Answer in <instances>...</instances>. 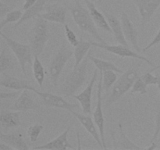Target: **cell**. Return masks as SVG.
<instances>
[{"mask_svg": "<svg viewBox=\"0 0 160 150\" xmlns=\"http://www.w3.org/2000/svg\"><path fill=\"white\" fill-rule=\"evenodd\" d=\"M11 52H12L11 49L9 50L6 47L1 50L0 53V73H1L13 70L16 68V60Z\"/></svg>", "mask_w": 160, "mask_h": 150, "instance_id": "cell-24", "label": "cell"}, {"mask_svg": "<svg viewBox=\"0 0 160 150\" xmlns=\"http://www.w3.org/2000/svg\"><path fill=\"white\" fill-rule=\"evenodd\" d=\"M73 55V52L63 43L53 56L48 67V73L50 81L54 86L57 85L62 70Z\"/></svg>", "mask_w": 160, "mask_h": 150, "instance_id": "cell-6", "label": "cell"}, {"mask_svg": "<svg viewBox=\"0 0 160 150\" xmlns=\"http://www.w3.org/2000/svg\"><path fill=\"white\" fill-rule=\"evenodd\" d=\"M35 94H37L40 98L42 104L48 107H55L59 108V109H67V110H73L74 108H76V104H72L64 99L62 96L54 94L48 93V92H43L38 91L37 89L34 91Z\"/></svg>", "mask_w": 160, "mask_h": 150, "instance_id": "cell-10", "label": "cell"}, {"mask_svg": "<svg viewBox=\"0 0 160 150\" xmlns=\"http://www.w3.org/2000/svg\"><path fill=\"white\" fill-rule=\"evenodd\" d=\"M0 34H1V37L5 40L6 45H8V47L10 48L12 52L15 56L20 68H21L22 73L26 75V64L28 63L30 65L33 64L32 56H34V55H33L31 45L20 43V42L8 37L6 34H3L2 31L0 32Z\"/></svg>", "mask_w": 160, "mask_h": 150, "instance_id": "cell-5", "label": "cell"}, {"mask_svg": "<svg viewBox=\"0 0 160 150\" xmlns=\"http://www.w3.org/2000/svg\"><path fill=\"white\" fill-rule=\"evenodd\" d=\"M91 46H92V42H87L81 39L77 46H75L74 51H73V56H74V67H76L84 60V58L86 57V55L90 50Z\"/></svg>", "mask_w": 160, "mask_h": 150, "instance_id": "cell-26", "label": "cell"}, {"mask_svg": "<svg viewBox=\"0 0 160 150\" xmlns=\"http://www.w3.org/2000/svg\"><path fill=\"white\" fill-rule=\"evenodd\" d=\"M157 75V85H158V88H159V92H160V75L159 74H156Z\"/></svg>", "mask_w": 160, "mask_h": 150, "instance_id": "cell-41", "label": "cell"}, {"mask_svg": "<svg viewBox=\"0 0 160 150\" xmlns=\"http://www.w3.org/2000/svg\"><path fill=\"white\" fill-rule=\"evenodd\" d=\"M140 65L141 62H139L138 65L135 67H131L128 70L122 73L120 78L112 86V92L106 99L105 103L106 107H109L118 101L132 88L134 81L140 76L138 73V68Z\"/></svg>", "mask_w": 160, "mask_h": 150, "instance_id": "cell-3", "label": "cell"}, {"mask_svg": "<svg viewBox=\"0 0 160 150\" xmlns=\"http://www.w3.org/2000/svg\"><path fill=\"white\" fill-rule=\"evenodd\" d=\"M44 129L43 125L40 123H35L34 125H31L28 129V135L29 137L31 142H37L39 135L42 133V130Z\"/></svg>", "mask_w": 160, "mask_h": 150, "instance_id": "cell-30", "label": "cell"}, {"mask_svg": "<svg viewBox=\"0 0 160 150\" xmlns=\"http://www.w3.org/2000/svg\"><path fill=\"white\" fill-rule=\"evenodd\" d=\"M20 112L19 111L5 112L2 111L0 114V123L2 129L8 130L20 125Z\"/></svg>", "mask_w": 160, "mask_h": 150, "instance_id": "cell-23", "label": "cell"}, {"mask_svg": "<svg viewBox=\"0 0 160 150\" xmlns=\"http://www.w3.org/2000/svg\"><path fill=\"white\" fill-rule=\"evenodd\" d=\"M0 150H15L12 146L5 142H0Z\"/></svg>", "mask_w": 160, "mask_h": 150, "instance_id": "cell-39", "label": "cell"}, {"mask_svg": "<svg viewBox=\"0 0 160 150\" xmlns=\"http://www.w3.org/2000/svg\"><path fill=\"white\" fill-rule=\"evenodd\" d=\"M102 0H98V3H99V4L102 2Z\"/></svg>", "mask_w": 160, "mask_h": 150, "instance_id": "cell-43", "label": "cell"}, {"mask_svg": "<svg viewBox=\"0 0 160 150\" xmlns=\"http://www.w3.org/2000/svg\"><path fill=\"white\" fill-rule=\"evenodd\" d=\"M37 1L38 0H25L23 6H22V9H23V11L27 10V9H29L30 7L34 6V5L37 2Z\"/></svg>", "mask_w": 160, "mask_h": 150, "instance_id": "cell-38", "label": "cell"}, {"mask_svg": "<svg viewBox=\"0 0 160 150\" xmlns=\"http://www.w3.org/2000/svg\"><path fill=\"white\" fill-rule=\"evenodd\" d=\"M68 9L71 13L73 21L78 25L80 30L84 32L88 33L98 42L106 43L104 39L98 33L96 24L92 19L88 9H86L84 6H83L79 0H75L74 4L70 6Z\"/></svg>", "mask_w": 160, "mask_h": 150, "instance_id": "cell-1", "label": "cell"}, {"mask_svg": "<svg viewBox=\"0 0 160 150\" xmlns=\"http://www.w3.org/2000/svg\"><path fill=\"white\" fill-rule=\"evenodd\" d=\"M70 112L76 117L78 120V121L82 124V126L85 128L86 131L92 136L94 139L96 141V142L98 143V145H99L100 148L102 149H104V146H103L102 142L101 136H100V133H98V131H97L96 128V124H95V121H94V119H92V117H89V116L85 115L84 113H79L78 112H75L74 110H70Z\"/></svg>", "mask_w": 160, "mask_h": 150, "instance_id": "cell-15", "label": "cell"}, {"mask_svg": "<svg viewBox=\"0 0 160 150\" xmlns=\"http://www.w3.org/2000/svg\"><path fill=\"white\" fill-rule=\"evenodd\" d=\"M0 85L2 87L13 89V90L16 91L28 89V90H31L34 92L36 89L34 87L30 85L28 81H25V80L19 79V78H15V77L9 76V75H6V76L3 77L2 78L1 81H0Z\"/></svg>", "mask_w": 160, "mask_h": 150, "instance_id": "cell-19", "label": "cell"}, {"mask_svg": "<svg viewBox=\"0 0 160 150\" xmlns=\"http://www.w3.org/2000/svg\"><path fill=\"white\" fill-rule=\"evenodd\" d=\"M104 14L106 16V19H107L108 22H109V24L110 26L111 30H112V34L115 37L117 42L119 44H120V45H125L127 47H130L129 43L127 41L124 34H123L121 21H120L119 19L114 15H112V14L106 12H104Z\"/></svg>", "mask_w": 160, "mask_h": 150, "instance_id": "cell-18", "label": "cell"}, {"mask_svg": "<svg viewBox=\"0 0 160 150\" xmlns=\"http://www.w3.org/2000/svg\"><path fill=\"white\" fill-rule=\"evenodd\" d=\"M70 127L67 128L64 132H62L60 135L58 136L53 140L40 145V146H36L33 148V149H49V150H66L69 148H74L69 142L68 134L70 132Z\"/></svg>", "mask_w": 160, "mask_h": 150, "instance_id": "cell-16", "label": "cell"}, {"mask_svg": "<svg viewBox=\"0 0 160 150\" xmlns=\"http://www.w3.org/2000/svg\"><path fill=\"white\" fill-rule=\"evenodd\" d=\"M159 43H160V29L158 31L157 34H156V36L153 38V39L152 40V42H150L149 44H148V45H147L146 46H145V48L142 49V52L148 51V50L150 49V48H152V47L155 46V45H158V44H159Z\"/></svg>", "mask_w": 160, "mask_h": 150, "instance_id": "cell-35", "label": "cell"}, {"mask_svg": "<svg viewBox=\"0 0 160 150\" xmlns=\"http://www.w3.org/2000/svg\"><path fill=\"white\" fill-rule=\"evenodd\" d=\"M156 148H157V145H156V142H150V145L148 147H147V148H145V149L147 150H154L156 149Z\"/></svg>", "mask_w": 160, "mask_h": 150, "instance_id": "cell-40", "label": "cell"}, {"mask_svg": "<svg viewBox=\"0 0 160 150\" xmlns=\"http://www.w3.org/2000/svg\"><path fill=\"white\" fill-rule=\"evenodd\" d=\"M84 2H85L86 6H87L89 12L91 13V16H92L96 26L99 28L100 29L106 31V32L112 34V30H111L109 22H108L105 14H103L102 12H101L97 9L92 0H84Z\"/></svg>", "mask_w": 160, "mask_h": 150, "instance_id": "cell-17", "label": "cell"}, {"mask_svg": "<svg viewBox=\"0 0 160 150\" xmlns=\"http://www.w3.org/2000/svg\"><path fill=\"white\" fill-rule=\"evenodd\" d=\"M28 38L33 55L34 56H39L43 52L45 45L50 38L48 21L40 17L35 18V22Z\"/></svg>", "mask_w": 160, "mask_h": 150, "instance_id": "cell-4", "label": "cell"}, {"mask_svg": "<svg viewBox=\"0 0 160 150\" xmlns=\"http://www.w3.org/2000/svg\"><path fill=\"white\" fill-rule=\"evenodd\" d=\"M0 142H5L16 150H28L29 146L26 143L21 134L12 133L4 134L2 131L0 133Z\"/></svg>", "mask_w": 160, "mask_h": 150, "instance_id": "cell-20", "label": "cell"}, {"mask_svg": "<svg viewBox=\"0 0 160 150\" xmlns=\"http://www.w3.org/2000/svg\"><path fill=\"white\" fill-rule=\"evenodd\" d=\"M64 25V31H65V36L67 38V41H68L69 43L72 45V46L75 47L78 45L80 40H78V37H77L76 34L73 32V31H72L70 29V28L69 27V25H67V23H65Z\"/></svg>", "mask_w": 160, "mask_h": 150, "instance_id": "cell-32", "label": "cell"}, {"mask_svg": "<svg viewBox=\"0 0 160 150\" xmlns=\"http://www.w3.org/2000/svg\"><path fill=\"white\" fill-rule=\"evenodd\" d=\"M46 2L47 0H38L37 2L34 6H32L29 9L24 11L21 19L18 22H17L12 28H17L20 24L28 21V20H31V19L37 18L39 14L41 13V12L43 11L44 9H45V3H46Z\"/></svg>", "mask_w": 160, "mask_h": 150, "instance_id": "cell-22", "label": "cell"}, {"mask_svg": "<svg viewBox=\"0 0 160 150\" xmlns=\"http://www.w3.org/2000/svg\"><path fill=\"white\" fill-rule=\"evenodd\" d=\"M92 42V46H95L97 48H100L102 49L105 50L106 52H109L112 53L114 55H117V56H120L121 58L124 57H130V58H134V59H139V60H142L143 62H146L148 65H150L151 67H156L154 62H152L150 59H148V58H146L145 56H142V55H139L138 53L134 52L133 50H131L130 48V47H127L125 45H108L106 43H102V42Z\"/></svg>", "mask_w": 160, "mask_h": 150, "instance_id": "cell-7", "label": "cell"}, {"mask_svg": "<svg viewBox=\"0 0 160 150\" xmlns=\"http://www.w3.org/2000/svg\"><path fill=\"white\" fill-rule=\"evenodd\" d=\"M19 96V92L18 91L14 92H1L0 93V98L1 100L3 99H12L15 98L16 97Z\"/></svg>", "mask_w": 160, "mask_h": 150, "instance_id": "cell-36", "label": "cell"}, {"mask_svg": "<svg viewBox=\"0 0 160 150\" xmlns=\"http://www.w3.org/2000/svg\"><path fill=\"white\" fill-rule=\"evenodd\" d=\"M12 6H7L6 4H4L2 2H1V3H0V12H1V13H0V17L2 18L3 16L6 15V14H7L9 11L12 10Z\"/></svg>", "mask_w": 160, "mask_h": 150, "instance_id": "cell-37", "label": "cell"}, {"mask_svg": "<svg viewBox=\"0 0 160 150\" xmlns=\"http://www.w3.org/2000/svg\"><path fill=\"white\" fill-rule=\"evenodd\" d=\"M88 56H86L84 60L76 67H73L66 77L65 81L60 87V92L67 97L74 96L76 92L82 87L87 79Z\"/></svg>", "mask_w": 160, "mask_h": 150, "instance_id": "cell-2", "label": "cell"}, {"mask_svg": "<svg viewBox=\"0 0 160 150\" xmlns=\"http://www.w3.org/2000/svg\"><path fill=\"white\" fill-rule=\"evenodd\" d=\"M31 90L24 89L20 94L18 98L14 101L13 104L9 107L11 110L25 112L28 110H37L39 109V106L36 103L35 100L31 95Z\"/></svg>", "mask_w": 160, "mask_h": 150, "instance_id": "cell-12", "label": "cell"}, {"mask_svg": "<svg viewBox=\"0 0 160 150\" xmlns=\"http://www.w3.org/2000/svg\"><path fill=\"white\" fill-rule=\"evenodd\" d=\"M160 68V66H156V67H154L152 69L149 70V71L146 72L145 74L141 75L142 80L145 81V84L147 85H152V84H157V76H154V75L152 74L153 71L156 70L157 69Z\"/></svg>", "mask_w": 160, "mask_h": 150, "instance_id": "cell-34", "label": "cell"}, {"mask_svg": "<svg viewBox=\"0 0 160 150\" xmlns=\"http://www.w3.org/2000/svg\"><path fill=\"white\" fill-rule=\"evenodd\" d=\"M117 81V75L113 70H106L102 72V90L105 92H109Z\"/></svg>", "mask_w": 160, "mask_h": 150, "instance_id": "cell-29", "label": "cell"}, {"mask_svg": "<svg viewBox=\"0 0 160 150\" xmlns=\"http://www.w3.org/2000/svg\"><path fill=\"white\" fill-rule=\"evenodd\" d=\"M88 56L89 59L92 61L94 64L95 65L96 68L99 70L100 72H104L106 70H113V71L117 72L119 73H123V71L120 68H119L117 65L113 63L111 61H106L104 59H98V58L95 57L92 55V50H89L88 52Z\"/></svg>", "mask_w": 160, "mask_h": 150, "instance_id": "cell-25", "label": "cell"}, {"mask_svg": "<svg viewBox=\"0 0 160 150\" xmlns=\"http://www.w3.org/2000/svg\"><path fill=\"white\" fill-rule=\"evenodd\" d=\"M147 84H145V81L142 80V77H138L137 80L134 81L132 88H131V93H140L142 95H145L147 93Z\"/></svg>", "mask_w": 160, "mask_h": 150, "instance_id": "cell-31", "label": "cell"}, {"mask_svg": "<svg viewBox=\"0 0 160 150\" xmlns=\"http://www.w3.org/2000/svg\"><path fill=\"white\" fill-rule=\"evenodd\" d=\"M77 135H78V145H79V146H78V149H81V144H80V138H79V133H77Z\"/></svg>", "mask_w": 160, "mask_h": 150, "instance_id": "cell-42", "label": "cell"}, {"mask_svg": "<svg viewBox=\"0 0 160 150\" xmlns=\"http://www.w3.org/2000/svg\"><path fill=\"white\" fill-rule=\"evenodd\" d=\"M33 74L35 81L41 88H42L44 81H45V68L42 65V62L38 59V56H34V61L32 64Z\"/></svg>", "mask_w": 160, "mask_h": 150, "instance_id": "cell-27", "label": "cell"}, {"mask_svg": "<svg viewBox=\"0 0 160 150\" xmlns=\"http://www.w3.org/2000/svg\"><path fill=\"white\" fill-rule=\"evenodd\" d=\"M138 9L141 17V26L144 30L146 23L151 20L160 6V0H133Z\"/></svg>", "mask_w": 160, "mask_h": 150, "instance_id": "cell-9", "label": "cell"}, {"mask_svg": "<svg viewBox=\"0 0 160 150\" xmlns=\"http://www.w3.org/2000/svg\"><path fill=\"white\" fill-rule=\"evenodd\" d=\"M102 72H100V79L98 81V88H97V103L95 112H93V119L100 133L104 149H106L107 147H106V138H105V119L102 111Z\"/></svg>", "mask_w": 160, "mask_h": 150, "instance_id": "cell-8", "label": "cell"}, {"mask_svg": "<svg viewBox=\"0 0 160 150\" xmlns=\"http://www.w3.org/2000/svg\"><path fill=\"white\" fill-rule=\"evenodd\" d=\"M67 9L58 3L48 5L45 6V12L40 13L38 17H42L47 21L65 24Z\"/></svg>", "mask_w": 160, "mask_h": 150, "instance_id": "cell-13", "label": "cell"}, {"mask_svg": "<svg viewBox=\"0 0 160 150\" xmlns=\"http://www.w3.org/2000/svg\"><path fill=\"white\" fill-rule=\"evenodd\" d=\"M98 69H96L94 71L92 79H91V81L88 84L87 87L84 89V91L81 92L80 94H78V95L73 96L74 98H76L79 102L83 113L84 114H90L92 112V91H93L94 84H95L97 77H98Z\"/></svg>", "mask_w": 160, "mask_h": 150, "instance_id": "cell-11", "label": "cell"}, {"mask_svg": "<svg viewBox=\"0 0 160 150\" xmlns=\"http://www.w3.org/2000/svg\"><path fill=\"white\" fill-rule=\"evenodd\" d=\"M160 133V98L156 103V128H155L154 134H153L151 142H154L157 140L158 137Z\"/></svg>", "mask_w": 160, "mask_h": 150, "instance_id": "cell-33", "label": "cell"}, {"mask_svg": "<svg viewBox=\"0 0 160 150\" xmlns=\"http://www.w3.org/2000/svg\"><path fill=\"white\" fill-rule=\"evenodd\" d=\"M121 23L123 28V34L128 43L131 44L133 48L137 51V52H141V48L138 45V33L134 27V23L131 22L128 14L124 12L121 13Z\"/></svg>", "mask_w": 160, "mask_h": 150, "instance_id": "cell-14", "label": "cell"}, {"mask_svg": "<svg viewBox=\"0 0 160 150\" xmlns=\"http://www.w3.org/2000/svg\"><path fill=\"white\" fill-rule=\"evenodd\" d=\"M118 128H119V132H120V139L117 140L115 136L112 135V141H113V145L114 148L116 149H145V148H142V147L138 146L136 145L135 143L131 141L129 138L127 136L125 132L123 131V127L120 123H118Z\"/></svg>", "mask_w": 160, "mask_h": 150, "instance_id": "cell-21", "label": "cell"}, {"mask_svg": "<svg viewBox=\"0 0 160 150\" xmlns=\"http://www.w3.org/2000/svg\"><path fill=\"white\" fill-rule=\"evenodd\" d=\"M23 14V12H22L20 9H12L11 11H9L5 16L4 18L1 19V21H0V29H1V31H2L3 28L6 25H7L8 23L18 22L21 19Z\"/></svg>", "mask_w": 160, "mask_h": 150, "instance_id": "cell-28", "label": "cell"}]
</instances>
